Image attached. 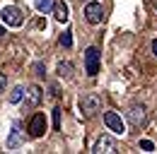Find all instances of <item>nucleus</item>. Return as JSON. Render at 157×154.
<instances>
[{
  "instance_id": "f257e3e1",
  "label": "nucleus",
  "mask_w": 157,
  "mask_h": 154,
  "mask_svg": "<svg viewBox=\"0 0 157 154\" xmlns=\"http://www.w3.org/2000/svg\"><path fill=\"white\" fill-rule=\"evenodd\" d=\"M80 111L87 116H94L97 111H101V96L94 94V92H90V94H85L82 99H80Z\"/></svg>"
},
{
  "instance_id": "f03ea898",
  "label": "nucleus",
  "mask_w": 157,
  "mask_h": 154,
  "mask_svg": "<svg viewBox=\"0 0 157 154\" xmlns=\"http://www.w3.org/2000/svg\"><path fill=\"white\" fill-rule=\"evenodd\" d=\"M0 17H2V22H5L7 27H22V22H24L22 10L15 7V5H5V7L0 10Z\"/></svg>"
},
{
  "instance_id": "7ed1b4c3",
  "label": "nucleus",
  "mask_w": 157,
  "mask_h": 154,
  "mask_svg": "<svg viewBox=\"0 0 157 154\" xmlns=\"http://www.w3.org/2000/svg\"><path fill=\"white\" fill-rule=\"evenodd\" d=\"M85 19H87L90 24H101V19H104V7H101L99 0H90V2L85 5Z\"/></svg>"
},
{
  "instance_id": "20e7f679",
  "label": "nucleus",
  "mask_w": 157,
  "mask_h": 154,
  "mask_svg": "<svg viewBox=\"0 0 157 154\" xmlns=\"http://www.w3.org/2000/svg\"><path fill=\"white\" fill-rule=\"evenodd\" d=\"M85 70L90 77H97L99 72V48H94V46H90L85 51Z\"/></svg>"
},
{
  "instance_id": "39448f33",
  "label": "nucleus",
  "mask_w": 157,
  "mask_h": 154,
  "mask_svg": "<svg viewBox=\"0 0 157 154\" xmlns=\"http://www.w3.org/2000/svg\"><path fill=\"white\" fill-rule=\"evenodd\" d=\"M27 130H29V137H41V135L46 133V116L44 113H34L29 118V125H27Z\"/></svg>"
},
{
  "instance_id": "423d86ee",
  "label": "nucleus",
  "mask_w": 157,
  "mask_h": 154,
  "mask_svg": "<svg viewBox=\"0 0 157 154\" xmlns=\"http://www.w3.org/2000/svg\"><path fill=\"white\" fill-rule=\"evenodd\" d=\"M128 120H131V125H133V128H143V125L147 123L145 106H140V104H133V106L128 108Z\"/></svg>"
},
{
  "instance_id": "0eeeda50",
  "label": "nucleus",
  "mask_w": 157,
  "mask_h": 154,
  "mask_svg": "<svg viewBox=\"0 0 157 154\" xmlns=\"http://www.w3.org/2000/svg\"><path fill=\"white\" fill-rule=\"evenodd\" d=\"M104 123H106V128H109L111 133H116V135L126 133V123H123L121 116L114 113V111H106V113H104Z\"/></svg>"
},
{
  "instance_id": "6e6552de",
  "label": "nucleus",
  "mask_w": 157,
  "mask_h": 154,
  "mask_svg": "<svg viewBox=\"0 0 157 154\" xmlns=\"http://www.w3.org/2000/svg\"><path fill=\"white\" fill-rule=\"evenodd\" d=\"M92 152H97V154H111V152H116V140L114 137H109V135H101L97 140V145H94V149Z\"/></svg>"
},
{
  "instance_id": "1a4fd4ad",
  "label": "nucleus",
  "mask_w": 157,
  "mask_h": 154,
  "mask_svg": "<svg viewBox=\"0 0 157 154\" xmlns=\"http://www.w3.org/2000/svg\"><path fill=\"white\" fill-rule=\"evenodd\" d=\"M39 101H41V89L36 84H32L24 92V108H34V106H39Z\"/></svg>"
},
{
  "instance_id": "9d476101",
  "label": "nucleus",
  "mask_w": 157,
  "mask_h": 154,
  "mask_svg": "<svg viewBox=\"0 0 157 154\" xmlns=\"http://www.w3.org/2000/svg\"><path fill=\"white\" fill-rule=\"evenodd\" d=\"M53 17H56V22H68V5L63 0L53 2Z\"/></svg>"
},
{
  "instance_id": "9b49d317",
  "label": "nucleus",
  "mask_w": 157,
  "mask_h": 154,
  "mask_svg": "<svg viewBox=\"0 0 157 154\" xmlns=\"http://www.w3.org/2000/svg\"><path fill=\"white\" fill-rule=\"evenodd\" d=\"M17 142H20V123H15V125H12V135H10V140H7V147H10V149H15V147H17Z\"/></svg>"
},
{
  "instance_id": "f8f14e48",
  "label": "nucleus",
  "mask_w": 157,
  "mask_h": 154,
  "mask_svg": "<svg viewBox=\"0 0 157 154\" xmlns=\"http://www.w3.org/2000/svg\"><path fill=\"white\" fill-rule=\"evenodd\" d=\"M34 7L39 12H48V10H53V0H34Z\"/></svg>"
},
{
  "instance_id": "ddd939ff",
  "label": "nucleus",
  "mask_w": 157,
  "mask_h": 154,
  "mask_svg": "<svg viewBox=\"0 0 157 154\" xmlns=\"http://www.w3.org/2000/svg\"><path fill=\"white\" fill-rule=\"evenodd\" d=\"M22 96H24V87H15V89L10 92V104H20Z\"/></svg>"
},
{
  "instance_id": "4468645a",
  "label": "nucleus",
  "mask_w": 157,
  "mask_h": 154,
  "mask_svg": "<svg viewBox=\"0 0 157 154\" xmlns=\"http://www.w3.org/2000/svg\"><path fill=\"white\" fill-rule=\"evenodd\" d=\"M70 72H73V65L70 63H58V75L60 77H70Z\"/></svg>"
},
{
  "instance_id": "2eb2a0df",
  "label": "nucleus",
  "mask_w": 157,
  "mask_h": 154,
  "mask_svg": "<svg viewBox=\"0 0 157 154\" xmlns=\"http://www.w3.org/2000/svg\"><path fill=\"white\" fill-rule=\"evenodd\" d=\"M60 46H65V48L73 46V31H63L60 34Z\"/></svg>"
},
{
  "instance_id": "dca6fc26",
  "label": "nucleus",
  "mask_w": 157,
  "mask_h": 154,
  "mask_svg": "<svg viewBox=\"0 0 157 154\" xmlns=\"http://www.w3.org/2000/svg\"><path fill=\"white\" fill-rule=\"evenodd\" d=\"M53 130H60V108H53Z\"/></svg>"
},
{
  "instance_id": "f3484780",
  "label": "nucleus",
  "mask_w": 157,
  "mask_h": 154,
  "mask_svg": "<svg viewBox=\"0 0 157 154\" xmlns=\"http://www.w3.org/2000/svg\"><path fill=\"white\" fill-rule=\"evenodd\" d=\"M140 149H143V152H152V149H155V145H152L150 140H140Z\"/></svg>"
},
{
  "instance_id": "a211bd4d",
  "label": "nucleus",
  "mask_w": 157,
  "mask_h": 154,
  "mask_svg": "<svg viewBox=\"0 0 157 154\" xmlns=\"http://www.w3.org/2000/svg\"><path fill=\"white\" fill-rule=\"evenodd\" d=\"M5 84H7V77L0 72V92H5Z\"/></svg>"
},
{
  "instance_id": "6ab92c4d",
  "label": "nucleus",
  "mask_w": 157,
  "mask_h": 154,
  "mask_svg": "<svg viewBox=\"0 0 157 154\" xmlns=\"http://www.w3.org/2000/svg\"><path fill=\"white\" fill-rule=\"evenodd\" d=\"M34 70H36V75H44V65H41V63H36V65H34Z\"/></svg>"
},
{
  "instance_id": "aec40b11",
  "label": "nucleus",
  "mask_w": 157,
  "mask_h": 154,
  "mask_svg": "<svg viewBox=\"0 0 157 154\" xmlns=\"http://www.w3.org/2000/svg\"><path fill=\"white\" fill-rule=\"evenodd\" d=\"M152 53H155V58H157V38L152 41Z\"/></svg>"
},
{
  "instance_id": "412c9836",
  "label": "nucleus",
  "mask_w": 157,
  "mask_h": 154,
  "mask_svg": "<svg viewBox=\"0 0 157 154\" xmlns=\"http://www.w3.org/2000/svg\"><path fill=\"white\" fill-rule=\"evenodd\" d=\"M2 34H5V27H0V36H2Z\"/></svg>"
},
{
  "instance_id": "4be33fe9",
  "label": "nucleus",
  "mask_w": 157,
  "mask_h": 154,
  "mask_svg": "<svg viewBox=\"0 0 157 154\" xmlns=\"http://www.w3.org/2000/svg\"><path fill=\"white\" fill-rule=\"evenodd\" d=\"M155 5H157V0H155Z\"/></svg>"
}]
</instances>
